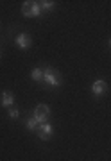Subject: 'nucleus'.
I'll return each instance as SVG.
<instances>
[{"instance_id": "8", "label": "nucleus", "mask_w": 111, "mask_h": 161, "mask_svg": "<svg viewBox=\"0 0 111 161\" xmlns=\"http://www.w3.org/2000/svg\"><path fill=\"white\" fill-rule=\"evenodd\" d=\"M40 7H41V11H50V9L56 7V2H52V0H43V2H40Z\"/></svg>"}, {"instance_id": "6", "label": "nucleus", "mask_w": 111, "mask_h": 161, "mask_svg": "<svg viewBox=\"0 0 111 161\" xmlns=\"http://www.w3.org/2000/svg\"><path fill=\"white\" fill-rule=\"evenodd\" d=\"M16 45L22 48V50H25V48H29L31 47V43H32V40H31V36L29 34H18L16 36Z\"/></svg>"}, {"instance_id": "5", "label": "nucleus", "mask_w": 111, "mask_h": 161, "mask_svg": "<svg viewBox=\"0 0 111 161\" xmlns=\"http://www.w3.org/2000/svg\"><path fill=\"white\" fill-rule=\"evenodd\" d=\"M106 90H108V82H106V80H102V79L95 80L93 86H92V92H93L95 97H102V95L106 93Z\"/></svg>"}, {"instance_id": "1", "label": "nucleus", "mask_w": 111, "mask_h": 161, "mask_svg": "<svg viewBox=\"0 0 111 161\" xmlns=\"http://www.w3.org/2000/svg\"><path fill=\"white\" fill-rule=\"evenodd\" d=\"M43 80L47 82L48 86L58 88V86H61V74H59L58 70L47 66V68H43Z\"/></svg>"}, {"instance_id": "2", "label": "nucleus", "mask_w": 111, "mask_h": 161, "mask_svg": "<svg viewBox=\"0 0 111 161\" xmlns=\"http://www.w3.org/2000/svg\"><path fill=\"white\" fill-rule=\"evenodd\" d=\"M22 13H24V16L31 18V16H40L41 14V7H40V2H24V6H22Z\"/></svg>"}, {"instance_id": "3", "label": "nucleus", "mask_w": 111, "mask_h": 161, "mask_svg": "<svg viewBox=\"0 0 111 161\" xmlns=\"http://www.w3.org/2000/svg\"><path fill=\"white\" fill-rule=\"evenodd\" d=\"M48 115H50V109H48L47 104H38L34 108V118L40 124H45L48 120Z\"/></svg>"}, {"instance_id": "12", "label": "nucleus", "mask_w": 111, "mask_h": 161, "mask_svg": "<svg viewBox=\"0 0 111 161\" xmlns=\"http://www.w3.org/2000/svg\"><path fill=\"white\" fill-rule=\"evenodd\" d=\"M109 47H111V38H109Z\"/></svg>"}, {"instance_id": "9", "label": "nucleus", "mask_w": 111, "mask_h": 161, "mask_svg": "<svg viewBox=\"0 0 111 161\" xmlns=\"http://www.w3.org/2000/svg\"><path fill=\"white\" fill-rule=\"evenodd\" d=\"M31 77H32V80H36V82L43 80V70H41V68H34V70H32V74H31Z\"/></svg>"}, {"instance_id": "7", "label": "nucleus", "mask_w": 111, "mask_h": 161, "mask_svg": "<svg viewBox=\"0 0 111 161\" xmlns=\"http://www.w3.org/2000/svg\"><path fill=\"white\" fill-rule=\"evenodd\" d=\"M13 104H14V95H13V93H9V92H4V93H2V106L11 109Z\"/></svg>"}, {"instance_id": "13", "label": "nucleus", "mask_w": 111, "mask_h": 161, "mask_svg": "<svg viewBox=\"0 0 111 161\" xmlns=\"http://www.w3.org/2000/svg\"><path fill=\"white\" fill-rule=\"evenodd\" d=\"M0 54H2V52H0Z\"/></svg>"}, {"instance_id": "10", "label": "nucleus", "mask_w": 111, "mask_h": 161, "mask_svg": "<svg viewBox=\"0 0 111 161\" xmlns=\"http://www.w3.org/2000/svg\"><path fill=\"white\" fill-rule=\"evenodd\" d=\"M38 125H40V122L36 120L34 116L27 120V129H31V131H34V129H38Z\"/></svg>"}, {"instance_id": "4", "label": "nucleus", "mask_w": 111, "mask_h": 161, "mask_svg": "<svg viewBox=\"0 0 111 161\" xmlns=\"http://www.w3.org/2000/svg\"><path fill=\"white\" fill-rule=\"evenodd\" d=\"M54 132V127L50 125V124H40V127H38V136H40L41 140H48L50 136H52Z\"/></svg>"}, {"instance_id": "11", "label": "nucleus", "mask_w": 111, "mask_h": 161, "mask_svg": "<svg viewBox=\"0 0 111 161\" xmlns=\"http://www.w3.org/2000/svg\"><path fill=\"white\" fill-rule=\"evenodd\" d=\"M18 116H20V111L14 109V108H11V109H9V118H13V120H14V118H18Z\"/></svg>"}]
</instances>
